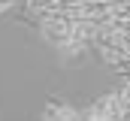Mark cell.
I'll return each instance as SVG.
<instances>
[{"instance_id":"obj_1","label":"cell","mask_w":130,"mask_h":121,"mask_svg":"<svg viewBox=\"0 0 130 121\" xmlns=\"http://www.w3.org/2000/svg\"><path fill=\"white\" fill-rule=\"evenodd\" d=\"M48 115H52V118H55V115H67V118H70V115H73V109H61V106H52V109H48Z\"/></svg>"}]
</instances>
